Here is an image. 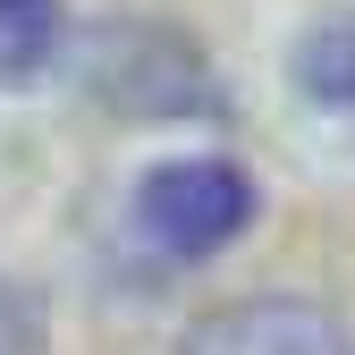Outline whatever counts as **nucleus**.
I'll list each match as a JSON object with an SVG mask.
<instances>
[{"label": "nucleus", "instance_id": "obj_1", "mask_svg": "<svg viewBox=\"0 0 355 355\" xmlns=\"http://www.w3.org/2000/svg\"><path fill=\"white\" fill-rule=\"evenodd\" d=\"M254 220V178L237 161H161L136 187V237L169 262H203Z\"/></svg>", "mask_w": 355, "mask_h": 355}, {"label": "nucleus", "instance_id": "obj_2", "mask_svg": "<svg viewBox=\"0 0 355 355\" xmlns=\"http://www.w3.org/2000/svg\"><path fill=\"white\" fill-rule=\"evenodd\" d=\"M178 355H355L347 330L304 296H245V304H220L203 313Z\"/></svg>", "mask_w": 355, "mask_h": 355}, {"label": "nucleus", "instance_id": "obj_3", "mask_svg": "<svg viewBox=\"0 0 355 355\" xmlns=\"http://www.w3.org/2000/svg\"><path fill=\"white\" fill-rule=\"evenodd\" d=\"M296 76L304 94L330 102V110H355V17H330L296 42Z\"/></svg>", "mask_w": 355, "mask_h": 355}, {"label": "nucleus", "instance_id": "obj_4", "mask_svg": "<svg viewBox=\"0 0 355 355\" xmlns=\"http://www.w3.org/2000/svg\"><path fill=\"white\" fill-rule=\"evenodd\" d=\"M60 0H0V85H26L60 51Z\"/></svg>", "mask_w": 355, "mask_h": 355}, {"label": "nucleus", "instance_id": "obj_5", "mask_svg": "<svg viewBox=\"0 0 355 355\" xmlns=\"http://www.w3.org/2000/svg\"><path fill=\"white\" fill-rule=\"evenodd\" d=\"M0 355H42V313L0 279Z\"/></svg>", "mask_w": 355, "mask_h": 355}]
</instances>
